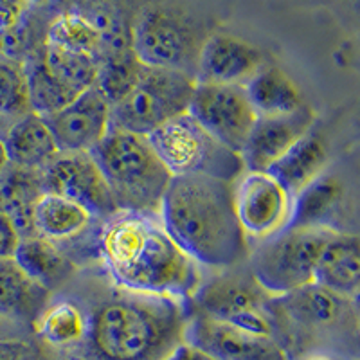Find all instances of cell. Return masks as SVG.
<instances>
[{"mask_svg": "<svg viewBox=\"0 0 360 360\" xmlns=\"http://www.w3.org/2000/svg\"><path fill=\"white\" fill-rule=\"evenodd\" d=\"M98 252L115 287L128 292L188 301L204 281L159 214L117 211L103 221Z\"/></svg>", "mask_w": 360, "mask_h": 360, "instance_id": "1", "label": "cell"}, {"mask_svg": "<svg viewBox=\"0 0 360 360\" xmlns=\"http://www.w3.org/2000/svg\"><path fill=\"white\" fill-rule=\"evenodd\" d=\"M85 311L83 360H166L184 344L188 301L115 287Z\"/></svg>", "mask_w": 360, "mask_h": 360, "instance_id": "2", "label": "cell"}, {"mask_svg": "<svg viewBox=\"0 0 360 360\" xmlns=\"http://www.w3.org/2000/svg\"><path fill=\"white\" fill-rule=\"evenodd\" d=\"M159 218L200 269L220 272L249 258V238L234 211V182L205 175L172 176Z\"/></svg>", "mask_w": 360, "mask_h": 360, "instance_id": "3", "label": "cell"}, {"mask_svg": "<svg viewBox=\"0 0 360 360\" xmlns=\"http://www.w3.org/2000/svg\"><path fill=\"white\" fill-rule=\"evenodd\" d=\"M274 339L288 359L307 353H328L348 360L356 356L359 314L356 299L310 283L270 299Z\"/></svg>", "mask_w": 360, "mask_h": 360, "instance_id": "4", "label": "cell"}, {"mask_svg": "<svg viewBox=\"0 0 360 360\" xmlns=\"http://www.w3.org/2000/svg\"><path fill=\"white\" fill-rule=\"evenodd\" d=\"M117 211L159 214L172 175L144 135L110 128L90 150Z\"/></svg>", "mask_w": 360, "mask_h": 360, "instance_id": "5", "label": "cell"}, {"mask_svg": "<svg viewBox=\"0 0 360 360\" xmlns=\"http://www.w3.org/2000/svg\"><path fill=\"white\" fill-rule=\"evenodd\" d=\"M333 234L326 229L287 225L250 250L247 269L270 297L307 287L314 283L321 252Z\"/></svg>", "mask_w": 360, "mask_h": 360, "instance_id": "6", "label": "cell"}, {"mask_svg": "<svg viewBox=\"0 0 360 360\" xmlns=\"http://www.w3.org/2000/svg\"><path fill=\"white\" fill-rule=\"evenodd\" d=\"M172 176L205 175L236 182L245 172L240 153L218 143L186 112L146 137Z\"/></svg>", "mask_w": 360, "mask_h": 360, "instance_id": "7", "label": "cell"}, {"mask_svg": "<svg viewBox=\"0 0 360 360\" xmlns=\"http://www.w3.org/2000/svg\"><path fill=\"white\" fill-rule=\"evenodd\" d=\"M197 79L173 69L144 67L134 89L110 107V128L148 135L189 110Z\"/></svg>", "mask_w": 360, "mask_h": 360, "instance_id": "8", "label": "cell"}, {"mask_svg": "<svg viewBox=\"0 0 360 360\" xmlns=\"http://www.w3.org/2000/svg\"><path fill=\"white\" fill-rule=\"evenodd\" d=\"M270 295L259 287L249 269L220 270L188 299V310L233 324L245 332L274 337Z\"/></svg>", "mask_w": 360, "mask_h": 360, "instance_id": "9", "label": "cell"}, {"mask_svg": "<svg viewBox=\"0 0 360 360\" xmlns=\"http://www.w3.org/2000/svg\"><path fill=\"white\" fill-rule=\"evenodd\" d=\"M130 47L144 67L182 70L195 78L202 44L182 18L160 8L139 13L130 27Z\"/></svg>", "mask_w": 360, "mask_h": 360, "instance_id": "10", "label": "cell"}, {"mask_svg": "<svg viewBox=\"0 0 360 360\" xmlns=\"http://www.w3.org/2000/svg\"><path fill=\"white\" fill-rule=\"evenodd\" d=\"M188 114L218 143L236 153H242L258 119L243 85L214 83L195 85Z\"/></svg>", "mask_w": 360, "mask_h": 360, "instance_id": "11", "label": "cell"}, {"mask_svg": "<svg viewBox=\"0 0 360 360\" xmlns=\"http://www.w3.org/2000/svg\"><path fill=\"white\" fill-rule=\"evenodd\" d=\"M44 193H54L85 207L96 220L117 213L101 169L89 152H60L40 169Z\"/></svg>", "mask_w": 360, "mask_h": 360, "instance_id": "12", "label": "cell"}, {"mask_svg": "<svg viewBox=\"0 0 360 360\" xmlns=\"http://www.w3.org/2000/svg\"><path fill=\"white\" fill-rule=\"evenodd\" d=\"M294 198L266 172H243L234 182V211L247 238L265 240L288 225Z\"/></svg>", "mask_w": 360, "mask_h": 360, "instance_id": "13", "label": "cell"}, {"mask_svg": "<svg viewBox=\"0 0 360 360\" xmlns=\"http://www.w3.org/2000/svg\"><path fill=\"white\" fill-rule=\"evenodd\" d=\"M184 344L213 360H290L274 337L245 332L191 310H188Z\"/></svg>", "mask_w": 360, "mask_h": 360, "instance_id": "14", "label": "cell"}, {"mask_svg": "<svg viewBox=\"0 0 360 360\" xmlns=\"http://www.w3.org/2000/svg\"><path fill=\"white\" fill-rule=\"evenodd\" d=\"M44 119L60 152H90L110 130V105L92 86Z\"/></svg>", "mask_w": 360, "mask_h": 360, "instance_id": "15", "label": "cell"}, {"mask_svg": "<svg viewBox=\"0 0 360 360\" xmlns=\"http://www.w3.org/2000/svg\"><path fill=\"white\" fill-rule=\"evenodd\" d=\"M314 119V112L307 105L287 115L256 119L240 153L245 172H266L311 130Z\"/></svg>", "mask_w": 360, "mask_h": 360, "instance_id": "16", "label": "cell"}, {"mask_svg": "<svg viewBox=\"0 0 360 360\" xmlns=\"http://www.w3.org/2000/svg\"><path fill=\"white\" fill-rule=\"evenodd\" d=\"M262 67V53L254 45L229 34H213L202 44L195 79L214 85H243Z\"/></svg>", "mask_w": 360, "mask_h": 360, "instance_id": "17", "label": "cell"}, {"mask_svg": "<svg viewBox=\"0 0 360 360\" xmlns=\"http://www.w3.org/2000/svg\"><path fill=\"white\" fill-rule=\"evenodd\" d=\"M53 301V292L29 278L15 259H0V317L33 337L41 311Z\"/></svg>", "mask_w": 360, "mask_h": 360, "instance_id": "18", "label": "cell"}, {"mask_svg": "<svg viewBox=\"0 0 360 360\" xmlns=\"http://www.w3.org/2000/svg\"><path fill=\"white\" fill-rule=\"evenodd\" d=\"M346 191L339 179L319 175L299 193L292 204L288 227H314L333 233H346Z\"/></svg>", "mask_w": 360, "mask_h": 360, "instance_id": "19", "label": "cell"}, {"mask_svg": "<svg viewBox=\"0 0 360 360\" xmlns=\"http://www.w3.org/2000/svg\"><path fill=\"white\" fill-rule=\"evenodd\" d=\"M314 283L342 297L356 299L360 288V243L355 233H335L324 245Z\"/></svg>", "mask_w": 360, "mask_h": 360, "instance_id": "20", "label": "cell"}, {"mask_svg": "<svg viewBox=\"0 0 360 360\" xmlns=\"http://www.w3.org/2000/svg\"><path fill=\"white\" fill-rule=\"evenodd\" d=\"M9 162L25 169H44L60 153L53 131L41 115L29 112L2 137Z\"/></svg>", "mask_w": 360, "mask_h": 360, "instance_id": "21", "label": "cell"}, {"mask_svg": "<svg viewBox=\"0 0 360 360\" xmlns=\"http://www.w3.org/2000/svg\"><path fill=\"white\" fill-rule=\"evenodd\" d=\"M328 164V150L319 135L308 131L285 155L279 157L266 173L274 176L283 189L295 198L308 184L323 175Z\"/></svg>", "mask_w": 360, "mask_h": 360, "instance_id": "22", "label": "cell"}, {"mask_svg": "<svg viewBox=\"0 0 360 360\" xmlns=\"http://www.w3.org/2000/svg\"><path fill=\"white\" fill-rule=\"evenodd\" d=\"M41 193L44 186L37 169L18 168L9 162L4 175L0 176V211L11 218L20 238L37 236L33 207Z\"/></svg>", "mask_w": 360, "mask_h": 360, "instance_id": "23", "label": "cell"}, {"mask_svg": "<svg viewBox=\"0 0 360 360\" xmlns=\"http://www.w3.org/2000/svg\"><path fill=\"white\" fill-rule=\"evenodd\" d=\"M94 220L85 207L54 193H41L34 202L33 221L37 236L56 245L83 234Z\"/></svg>", "mask_w": 360, "mask_h": 360, "instance_id": "24", "label": "cell"}, {"mask_svg": "<svg viewBox=\"0 0 360 360\" xmlns=\"http://www.w3.org/2000/svg\"><path fill=\"white\" fill-rule=\"evenodd\" d=\"M245 94L258 117L287 115L303 107L297 85L278 67H262L243 83Z\"/></svg>", "mask_w": 360, "mask_h": 360, "instance_id": "25", "label": "cell"}, {"mask_svg": "<svg viewBox=\"0 0 360 360\" xmlns=\"http://www.w3.org/2000/svg\"><path fill=\"white\" fill-rule=\"evenodd\" d=\"M85 333V307L70 299L51 301L41 311L33 330V337L38 342L58 352H76L82 346Z\"/></svg>", "mask_w": 360, "mask_h": 360, "instance_id": "26", "label": "cell"}, {"mask_svg": "<svg viewBox=\"0 0 360 360\" xmlns=\"http://www.w3.org/2000/svg\"><path fill=\"white\" fill-rule=\"evenodd\" d=\"M13 259L29 278L51 292L62 287L74 274L72 259L67 258L56 243L40 236L22 238Z\"/></svg>", "mask_w": 360, "mask_h": 360, "instance_id": "27", "label": "cell"}, {"mask_svg": "<svg viewBox=\"0 0 360 360\" xmlns=\"http://www.w3.org/2000/svg\"><path fill=\"white\" fill-rule=\"evenodd\" d=\"M40 58L51 76L56 78L63 86L72 90L74 94H83L85 90L96 85L101 60L94 54L78 53V51L45 44Z\"/></svg>", "mask_w": 360, "mask_h": 360, "instance_id": "28", "label": "cell"}, {"mask_svg": "<svg viewBox=\"0 0 360 360\" xmlns=\"http://www.w3.org/2000/svg\"><path fill=\"white\" fill-rule=\"evenodd\" d=\"M25 70H27L29 83V105L33 114L47 117L65 108L78 98V94H74L72 90L51 76L41 58H31L29 62H25Z\"/></svg>", "mask_w": 360, "mask_h": 360, "instance_id": "29", "label": "cell"}, {"mask_svg": "<svg viewBox=\"0 0 360 360\" xmlns=\"http://www.w3.org/2000/svg\"><path fill=\"white\" fill-rule=\"evenodd\" d=\"M141 70H143V65L134 56L131 49L124 53L105 54L99 62L94 89L112 107L134 89L141 76Z\"/></svg>", "mask_w": 360, "mask_h": 360, "instance_id": "30", "label": "cell"}, {"mask_svg": "<svg viewBox=\"0 0 360 360\" xmlns=\"http://www.w3.org/2000/svg\"><path fill=\"white\" fill-rule=\"evenodd\" d=\"M45 44L58 45L63 49L94 54L101 60L103 45L98 29L83 13H63L51 24Z\"/></svg>", "mask_w": 360, "mask_h": 360, "instance_id": "31", "label": "cell"}, {"mask_svg": "<svg viewBox=\"0 0 360 360\" xmlns=\"http://www.w3.org/2000/svg\"><path fill=\"white\" fill-rule=\"evenodd\" d=\"M31 112L25 62L0 53V115L11 123Z\"/></svg>", "mask_w": 360, "mask_h": 360, "instance_id": "32", "label": "cell"}, {"mask_svg": "<svg viewBox=\"0 0 360 360\" xmlns=\"http://www.w3.org/2000/svg\"><path fill=\"white\" fill-rule=\"evenodd\" d=\"M17 360H83L76 352H58L37 339H29L22 344Z\"/></svg>", "mask_w": 360, "mask_h": 360, "instance_id": "33", "label": "cell"}, {"mask_svg": "<svg viewBox=\"0 0 360 360\" xmlns=\"http://www.w3.org/2000/svg\"><path fill=\"white\" fill-rule=\"evenodd\" d=\"M20 234L11 218L0 211V259H11L20 243Z\"/></svg>", "mask_w": 360, "mask_h": 360, "instance_id": "34", "label": "cell"}, {"mask_svg": "<svg viewBox=\"0 0 360 360\" xmlns=\"http://www.w3.org/2000/svg\"><path fill=\"white\" fill-rule=\"evenodd\" d=\"M29 6V0H0V33L20 24Z\"/></svg>", "mask_w": 360, "mask_h": 360, "instance_id": "35", "label": "cell"}, {"mask_svg": "<svg viewBox=\"0 0 360 360\" xmlns=\"http://www.w3.org/2000/svg\"><path fill=\"white\" fill-rule=\"evenodd\" d=\"M33 339V337L25 333L22 328L15 326V324L8 323L0 317V342L2 340H29Z\"/></svg>", "mask_w": 360, "mask_h": 360, "instance_id": "36", "label": "cell"}, {"mask_svg": "<svg viewBox=\"0 0 360 360\" xmlns=\"http://www.w3.org/2000/svg\"><path fill=\"white\" fill-rule=\"evenodd\" d=\"M166 360H213V359L205 355V353L198 352V349L191 348V346H188V344H180L179 348H176Z\"/></svg>", "mask_w": 360, "mask_h": 360, "instance_id": "37", "label": "cell"}, {"mask_svg": "<svg viewBox=\"0 0 360 360\" xmlns=\"http://www.w3.org/2000/svg\"><path fill=\"white\" fill-rule=\"evenodd\" d=\"M24 342L25 340H2L0 342V360H17Z\"/></svg>", "mask_w": 360, "mask_h": 360, "instance_id": "38", "label": "cell"}, {"mask_svg": "<svg viewBox=\"0 0 360 360\" xmlns=\"http://www.w3.org/2000/svg\"><path fill=\"white\" fill-rule=\"evenodd\" d=\"M292 360H344L340 356L335 355H328V353H307V355H301V356H295Z\"/></svg>", "mask_w": 360, "mask_h": 360, "instance_id": "39", "label": "cell"}, {"mask_svg": "<svg viewBox=\"0 0 360 360\" xmlns=\"http://www.w3.org/2000/svg\"><path fill=\"white\" fill-rule=\"evenodd\" d=\"M9 166V159H8V153H6V148L2 139H0V176L4 175V172L8 169Z\"/></svg>", "mask_w": 360, "mask_h": 360, "instance_id": "40", "label": "cell"}, {"mask_svg": "<svg viewBox=\"0 0 360 360\" xmlns=\"http://www.w3.org/2000/svg\"><path fill=\"white\" fill-rule=\"evenodd\" d=\"M11 124H13L11 121H8V119H4L2 115H0V139L4 137L6 131L9 130V127H11Z\"/></svg>", "mask_w": 360, "mask_h": 360, "instance_id": "41", "label": "cell"}, {"mask_svg": "<svg viewBox=\"0 0 360 360\" xmlns=\"http://www.w3.org/2000/svg\"><path fill=\"white\" fill-rule=\"evenodd\" d=\"M31 4H41V2H45V0H29Z\"/></svg>", "mask_w": 360, "mask_h": 360, "instance_id": "42", "label": "cell"}]
</instances>
